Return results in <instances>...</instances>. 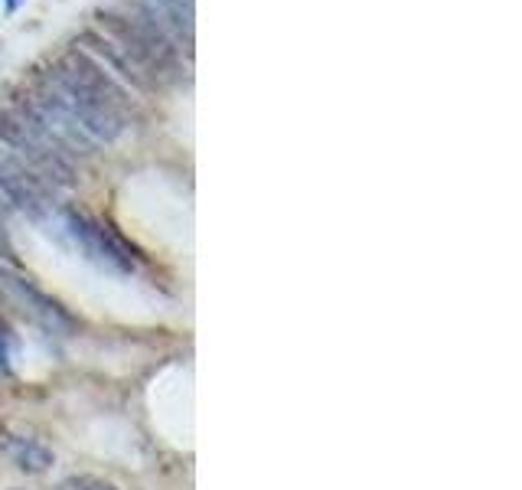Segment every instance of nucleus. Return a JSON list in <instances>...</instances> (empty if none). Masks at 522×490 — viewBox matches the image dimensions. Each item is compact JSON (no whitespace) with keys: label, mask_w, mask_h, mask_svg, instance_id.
Segmentation results:
<instances>
[{"label":"nucleus","mask_w":522,"mask_h":490,"mask_svg":"<svg viewBox=\"0 0 522 490\" xmlns=\"http://www.w3.org/2000/svg\"><path fill=\"white\" fill-rule=\"evenodd\" d=\"M0 206L17 210L30 219H46L53 213V193L27 164L14 157H0Z\"/></svg>","instance_id":"423d86ee"},{"label":"nucleus","mask_w":522,"mask_h":490,"mask_svg":"<svg viewBox=\"0 0 522 490\" xmlns=\"http://www.w3.org/2000/svg\"><path fill=\"white\" fill-rule=\"evenodd\" d=\"M0 255H14V249H10V239H7V229H4V219H0Z\"/></svg>","instance_id":"9d476101"},{"label":"nucleus","mask_w":522,"mask_h":490,"mask_svg":"<svg viewBox=\"0 0 522 490\" xmlns=\"http://www.w3.org/2000/svg\"><path fill=\"white\" fill-rule=\"evenodd\" d=\"M141 17L151 20L170 43H193V0H144Z\"/></svg>","instance_id":"0eeeda50"},{"label":"nucleus","mask_w":522,"mask_h":490,"mask_svg":"<svg viewBox=\"0 0 522 490\" xmlns=\"http://www.w3.org/2000/svg\"><path fill=\"white\" fill-rule=\"evenodd\" d=\"M62 226L72 236V242L79 245L82 255L95 265L108 268V272H118V275H131L134 265H138V255L128 242H124L115 229L102 219H95L82 210H66L62 216Z\"/></svg>","instance_id":"20e7f679"},{"label":"nucleus","mask_w":522,"mask_h":490,"mask_svg":"<svg viewBox=\"0 0 522 490\" xmlns=\"http://www.w3.org/2000/svg\"><path fill=\"white\" fill-rule=\"evenodd\" d=\"M0 366H7V334L0 330Z\"/></svg>","instance_id":"9b49d317"},{"label":"nucleus","mask_w":522,"mask_h":490,"mask_svg":"<svg viewBox=\"0 0 522 490\" xmlns=\"http://www.w3.org/2000/svg\"><path fill=\"white\" fill-rule=\"evenodd\" d=\"M27 105L69 154H92L98 144L118 141L128 128L124 92L79 46L36 76Z\"/></svg>","instance_id":"f257e3e1"},{"label":"nucleus","mask_w":522,"mask_h":490,"mask_svg":"<svg viewBox=\"0 0 522 490\" xmlns=\"http://www.w3.org/2000/svg\"><path fill=\"white\" fill-rule=\"evenodd\" d=\"M7 451H10V458L17 461V468L27 471V474H43V471L53 468V461H56L53 451L33 438H10Z\"/></svg>","instance_id":"6e6552de"},{"label":"nucleus","mask_w":522,"mask_h":490,"mask_svg":"<svg viewBox=\"0 0 522 490\" xmlns=\"http://www.w3.org/2000/svg\"><path fill=\"white\" fill-rule=\"evenodd\" d=\"M0 298H4L20 317H27L30 324L46 330V334L66 337V334L76 330V321L66 314L62 304H56L49 294H43L40 288H36L30 278L10 272V268H0Z\"/></svg>","instance_id":"39448f33"},{"label":"nucleus","mask_w":522,"mask_h":490,"mask_svg":"<svg viewBox=\"0 0 522 490\" xmlns=\"http://www.w3.org/2000/svg\"><path fill=\"white\" fill-rule=\"evenodd\" d=\"M56 490H118V484H111L98 474H72Z\"/></svg>","instance_id":"1a4fd4ad"},{"label":"nucleus","mask_w":522,"mask_h":490,"mask_svg":"<svg viewBox=\"0 0 522 490\" xmlns=\"http://www.w3.org/2000/svg\"><path fill=\"white\" fill-rule=\"evenodd\" d=\"M4 4H7V14H17V10L27 4V0H4Z\"/></svg>","instance_id":"f8f14e48"},{"label":"nucleus","mask_w":522,"mask_h":490,"mask_svg":"<svg viewBox=\"0 0 522 490\" xmlns=\"http://www.w3.org/2000/svg\"><path fill=\"white\" fill-rule=\"evenodd\" d=\"M102 27L111 33V46L128 59V63L138 69L141 79H177L180 76V56L177 46H173L164 33H160L151 20H131V17H115L102 14Z\"/></svg>","instance_id":"7ed1b4c3"},{"label":"nucleus","mask_w":522,"mask_h":490,"mask_svg":"<svg viewBox=\"0 0 522 490\" xmlns=\"http://www.w3.org/2000/svg\"><path fill=\"white\" fill-rule=\"evenodd\" d=\"M0 141L27 157V167L43 183H53V187H72L76 183L72 154L53 138V131L43 125L40 115L27 102L0 108Z\"/></svg>","instance_id":"f03ea898"}]
</instances>
